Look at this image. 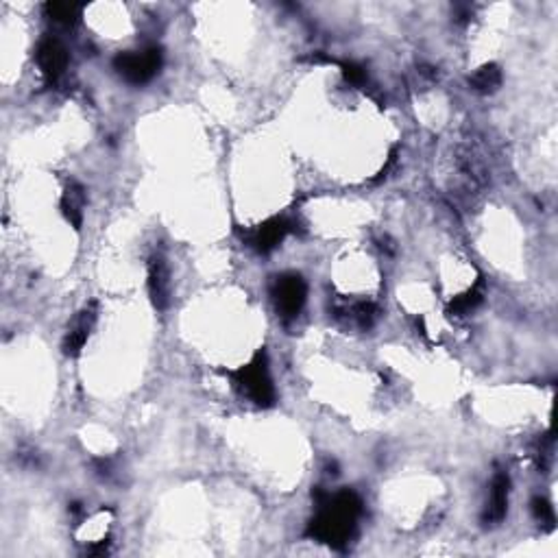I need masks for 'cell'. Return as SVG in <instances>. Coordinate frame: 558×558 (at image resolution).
Returning a JSON list of instances; mask_svg holds the SVG:
<instances>
[{"instance_id": "obj_1", "label": "cell", "mask_w": 558, "mask_h": 558, "mask_svg": "<svg viewBox=\"0 0 558 558\" xmlns=\"http://www.w3.org/2000/svg\"><path fill=\"white\" fill-rule=\"evenodd\" d=\"M312 495L317 497L319 512L308 523L306 534L320 543H328L334 550H345L356 533L358 517L362 515V500L350 489L336 495L323 493V491Z\"/></svg>"}, {"instance_id": "obj_2", "label": "cell", "mask_w": 558, "mask_h": 558, "mask_svg": "<svg viewBox=\"0 0 558 558\" xmlns=\"http://www.w3.org/2000/svg\"><path fill=\"white\" fill-rule=\"evenodd\" d=\"M231 382L242 397L256 403L258 408H270L275 403V386L270 378L267 353L259 351L251 362L242 364L238 371L231 373Z\"/></svg>"}, {"instance_id": "obj_3", "label": "cell", "mask_w": 558, "mask_h": 558, "mask_svg": "<svg viewBox=\"0 0 558 558\" xmlns=\"http://www.w3.org/2000/svg\"><path fill=\"white\" fill-rule=\"evenodd\" d=\"M164 62V55L159 48L151 46L145 51H127L118 53L114 57V68L116 73L127 83H134V86H145L159 73Z\"/></svg>"}, {"instance_id": "obj_4", "label": "cell", "mask_w": 558, "mask_h": 558, "mask_svg": "<svg viewBox=\"0 0 558 558\" xmlns=\"http://www.w3.org/2000/svg\"><path fill=\"white\" fill-rule=\"evenodd\" d=\"M270 295H273L275 310L279 312V317L292 320L299 317L303 306H306L308 286L301 275L284 273L275 279L273 289H270Z\"/></svg>"}, {"instance_id": "obj_5", "label": "cell", "mask_w": 558, "mask_h": 558, "mask_svg": "<svg viewBox=\"0 0 558 558\" xmlns=\"http://www.w3.org/2000/svg\"><path fill=\"white\" fill-rule=\"evenodd\" d=\"M292 229H295V223H292L290 218L275 217V218L264 220L262 225H258V228H253L251 231H249L247 242H249V247L256 249L258 253H269V251H273L275 247H279Z\"/></svg>"}, {"instance_id": "obj_6", "label": "cell", "mask_w": 558, "mask_h": 558, "mask_svg": "<svg viewBox=\"0 0 558 558\" xmlns=\"http://www.w3.org/2000/svg\"><path fill=\"white\" fill-rule=\"evenodd\" d=\"M96 319H98L96 301H90L87 306H83V310L76 314L73 323H70L68 331H66V339L62 345L66 356H70V358L79 356V353L83 351V347H86L87 339H90L94 325H96Z\"/></svg>"}, {"instance_id": "obj_7", "label": "cell", "mask_w": 558, "mask_h": 558, "mask_svg": "<svg viewBox=\"0 0 558 558\" xmlns=\"http://www.w3.org/2000/svg\"><path fill=\"white\" fill-rule=\"evenodd\" d=\"M37 66H40L42 75L46 76L48 81H57L62 79L66 68H68V51L59 40L55 37H44L37 46Z\"/></svg>"}, {"instance_id": "obj_8", "label": "cell", "mask_w": 558, "mask_h": 558, "mask_svg": "<svg viewBox=\"0 0 558 558\" xmlns=\"http://www.w3.org/2000/svg\"><path fill=\"white\" fill-rule=\"evenodd\" d=\"M148 295H151L153 306L157 310H166L170 303V269L166 264L164 256L153 253L148 258Z\"/></svg>"}, {"instance_id": "obj_9", "label": "cell", "mask_w": 558, "mask_h": 558, "mask_svg": "<svg viewBox=\"0 0 558 558\" xmlns=\"http://www.w3.org/2000/svg\"><path fill=\"white\" fill-rule=\"evenodd\" d=\"M508 491H511V478H508L506 472H497L493 482H491V495L482 515L486 526H497L506 517Z\"/></svg>"}, {"instance_id": "obj_10", "label": "cell", "mask_w": 558, "mask_h": 558, "mask_svg": "<svg viewBox=\"0 0 558 558\" xmlns=\"http://www.w3.org/2000/svg\"><path fill=\"white\" fill-rule=\"evenodd\" d=\"M83 209H86V190H83V186L76 184V181H70L62 197V212L66 220H68L75 229H81Z\"/></svg>"}, {"instance_id": "obj_11", "label": "cell", "mask_w": 558, "mask_h": 558, "mask_svg": "<svg viewBox=\"0 0 558 558\" xmlns=\"http://www.w3.org/2000/svg\"><path fill=\"white\" fill-rule=\"evenodd\" d=\"M469 86L478 94H493L502 86V70L497 64H486L469 76Z\"/></svg>"}, {"instance_id": "obj_12", "label": "cell", "mask_w": 558, "mask_h": 558, "mask_svg": "<svg viewBox=\"0 0 558 558\" xmlns=\"http://www.w3.org/2000/svg\"><path fill=\"white\" fill-rule=\"evenodd\" d=\"M484 299V286L482 281H478L473 289H469L465 295L456 297L454 301L450 303V314H456V317H462V314L472 312L473 308H478Z\"/></svg>"}, {"instance_id": "obj_13", "label": "cell", "mask_w": 558, "mask_h": 558, "mask_svg": "<svg viewBox=\"0 0 558 558\" xmlns=\"http://www.w3.org/2000/svg\"><path fill=\"white\" fill-rule=\"evenodd\" d=\"M46 14L51 15L55 22H62V25H75L81 18L83 5L75 3H48Z\"/></svg>"}, {"instance_id": "obj_14", "label": "cell", "mask_w": 558, "mask_h": 558, "mask_svg": "<svg viewBox=\"0 0 558 558\" xmlns=\"http://www.w3.org/2000/svg\"><path fill=\"white\" fill-rule=\"evenodd\" d=\"M533 515L537 522L541 523V526H545L548 530L554 528V508L550 506L548 500H543V497H534L533 500Z\"/></svg>"}, {"instance_id": "obj_15", "label": "cell", "mask_w": 558, "mask_h": 558, "mask_svg": "<svg viewBox=\"0 0 558 558\" xmlns=\"http://www.w3.org/2000/svg\"><path fill=\"white\" fill-rule=\"evenodd\" d=\"M351 319L356 320L360 328H371V325L375 323V319H378V308L369 301L356 303V306L351 308Z\"/></svg>"}, {"instance_id": "obj_16", "label": "cell", "mask_w": 558, "mask_h": 558, "mask_svg": "<svg viewBox=\"0 0 558 558\" xmlns=\"http://www.w3.org/2000/svg\"><path fill=\"white\" fill-rule=\"evenodd\" d=\"M340 66L342 70V76H345L347 83H351V86H358L362 87L364 83H367V73H364L362 66L353 64V62H336Z\"/></svg>"}]
</instances>
